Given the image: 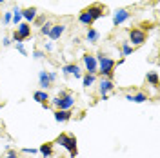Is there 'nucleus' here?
I'll return each mask as SVG.
<instances>
[{"mask_svg":"<svg viewBox=\"0 0 160 158\" xmlns=\"http://www.w3.org/2000/svg\"><path fill=\"white\" fill-rule=\"evenodd\" d=\"M84 11H86V13H88V15L91 17V20H93V22H95L97 18H102V17L106 15V13H104V7H102V6H98V4H95V6H89L88 9H84Z\"/></svg>","mask_w":160,"mask_h":158,"instance_id":"0eeeda50","label":"nucleus"},{"mask_svg":"<svg viewBox=\"0 0 160 158\" xmlns=\"http://www.w3.org/2000/svg\"><path fill=\"white\" fill-rule=\"evenodd\" d=\"M2 2H4V0H0V4H2Z\"/></svg>","mask_w":160,"mask_h":158,"instance_id":"473e14b6","label":"nucleus"},{"mask_svg":"<svg viewBox=\"0 0 160 158\" xmlns=\"http://www.w3.org/2000/svg\"><path fill=\"white\" fill-rule=\"evenodd\" d=\"M82 84H84V87H91V86L95 84V75H86V77H82Z\"/></svg>","mask_w":160,"mask_h":158,"instance_id":"4be33fe9","label":"nucleus"},{"mask_svg":"<svg viewBox=\"0 0 160 158\" xmlns=\"http://www.w3.org/2000/svg\"><path fill=\"white\" fill-rule=\"evenodd\" d=\"M71 118V111H64V109H57L55 111V120L57 122H68Z\"/></svg>","mask_w":160,"mask_h":158,"instance_id":"ddd939ff","label":"nucleus"},{"mask_svg":"<svg viewBox=\"0 0 160 158\" xmlns=\"http://www.w3.org/2000/svg\"><path fill=\"white\" fill-rule=\"evenodd\" d=\"M146 100H148V95H146V93L131 95V102H135V104H142V102H146Z\"/></svg>","mask_w":160,"mask_h":158,"instance_id":"6ab92c4d","label":"nucleus"},{"mask_svg":"<svg viewBox=\"0 0 160 158\" xmlns=\"http://www.w3.org/2000/svg\"><path fill=\"white\" fill-rule=\"evenodd\" d=\"M22 18H26L28 22H33L37 18V7H26L22 9Z\"/></svg>","mask_w":160,"mask_h":158,"instance_id":"4468645a","label":"nucleus"},{"mask_svg":"<svg viewBox=\"0 0 160 158\" xmlns=\"http://www.w3.org/2000/svg\"><path fill=\"white\" fill-rule=\"evenodd\" d=\"M66 31V26L64 24H57V26H51V31H49V38L51 40H58Z\"/></svg>","mask_w":160,"mask_h":158,"instance_id":"9d476101","label":"nucleus"},{"mask_svg":"<svg viewBox=\"0 0 160 158\" xmlns=\"http://www.w3.org/2000/svg\"><path fill=\"white\" fill-rule=\"evenodd\" d=\"M4 158H18V155H17V151H9Z\"/></svg>","mask_w":160,"mask_h":158,"instance_id":"c85d7f7f","label":"nucleus"},{"mask_svg":"<svg viewBox=\"0 0 160 158\" xmlns=\"http://www.w3.org/2000/svg\"><path fill=\"white\" fill-rule=\"evenodd\" d=\"M97 62H98V71L102 77H106V78H111L113 77V67H115V60L109 58L108 55H104V53H98L97 57Z\"/></svg>","mask_w":160,"mask_h":158,"instance_id":"f257e3e1","label":"nucleus"},{"mask_svg":"<svg viewBox=\"0 0 160 158\" xmlns=\"http://www.w3.org/2000/svg\"><path fill=\"white\" fill-rule=\"evenodd\" d=\"M37 24H44V17H38L37 18Z\"/></svg>","mask_w":160,"mask_h":158,"instance_id":"2f4dec72","label":"nucleus"},{"mask_svg":"<svg viewBox=\"0 0 160 158\" xmlns=\"http://www.w3.org/2000/svg\"><path fill=\"white\" fill-rule=\"evenodd\" d=\"M84 66H86L88 75H95L98 71V62H97L95 57H91V55H84Z\"/></svg>","mask_w":160,"mask_h":158,"instance_id":"39448f33","label":"nucleus"},{"mask_svg":"<svg viewBox=\"0 0 160 158\" xmlns=\"http://www.w3.org/2000/svg\"><path fill=\"white\" fill-rule=\"evenodd\" d=\"M49 31H51V22H46V24H42V27H40V33H42L44 37H49Z\"/></svg>","mask_w":160,"mask_h":158,"instance_id":"b1692460","label":"nucleus"},{"mask_svg":"<svg viewBox=\"0 0 160 158\" xmlns=\"http://www.w3.org/2000/svg\"><path fill=\"white\" fill-rule=\"evenodd\" d=\"M48 75H49V80H51V84H53V82L57 80V73H55V71H51V73H48Z\"/></svg>","mask_w":160,"mask_h":158,"instance_id":"c756f323","label":"nucleus"},{"mask_svg":"<svg viewBox=\"0 0 160 158\" xmlns=\"http://www.w3.org/2000/svg\"><path fill=\"white\" fill-rule=\"evenodd\" d=\"M62 71H64V75H75V78H80L82 77L80 75V67L77 64H68V66L62 67Z\"/></svg>","mask_w":160,"mask_h":158,"instance_id":"9b49d317","label":"nucleus"},{"mask_svg":"<svg viewBox=\"0 0 160 158\" xmlns=\"http://www.w3.org/2000/svg\"><path fill=\"white\" fill-rule=\"evenodd\" d=\"M57 144L68 149V151H69V155H71V158H75L77 155H78V149H77V138H75V136H69V135H60L58 138H57Z\"/></svg>","mask_w":160,"mask_h":158,"instance_id":"f03ea898","label":"nucleus"},{"mask_svg":"<svg viewBox=\"0 0 160 158\" xmlns=\"http://www.w3.org/2000/svg\"><path fill=\"white\" fill-rule=\"evenodd\" d=\"M22 151L28 153V155H37V153H38V149H35V147H24Z\"/></svg>","mask_w":160,"mask_h":158,"instance_id":"a878e982","label":"nucleus"},{"mask_svg":"<svg viewBox=\"0 0 160 158\" xmlns=\"http://www.w3.org/2000/svg\"><path fill=\"white\" fill-rule=\"evenodd\" d=\"M11 13H13L11 22H13V24H20V20H22V9H20V7H15Z\"/></svg>","mask_w":160,"mask_h":158,"instance_id":"412c9836","label":"nucleus"},{"mask_svg":"<svg viewBox=\"0 0 160 158\" xmlns=\"http://www.w3.org/2000/svg\"><path fill=\"white\" fill-rule=\"evenodd\" d=\"M53 104L58 109L69 111V109L75 106V96H73V93H60L57 98H53Z\"/></svg>","mask_w":160,"mask_h":158,"instance_id":"7ed1b4c3","label":"nucleus"},{"mask_svg":"<svg viewBox=\"0 0 160 158\" xmlns=\"http://www.w3.org/2000/svg\"><path fill=\"white\" fill-rule=\"evenodd\" d=\"M33 57H35V58H44V57H46V55H44V53H42V51H33Z\"/></svg>","mask_w":160,"mask_h":158,"instance_id":"cd10ccee","label":"nucleus"},{"mask_svg":"<svg viewBox=\"0 0 160 158\" xmlns=\"http://www.w3.org/2000/svg\"><path fill=\"white\" fill-rule=\"evenodd\" d=\"M4 46H6V47H9V46H11V38H4Z\"/></svg>","mask_w":160,"mask_h":158,"instance_id":"7c9ffc66","label":"nucleus"},{"mask_svg":"<svg viewBox=\"0 0 160 158\" xmlns=\"http://www.w3.org/2000/svg\"><path fill=\"white\" fill-rule=\"evenodd\" d=\"M129 42L133 46H142L146 42V33L142 29H131L129 31Z\"/></svg>","mask_w":160,"mask_h":158,"instance_id":"20e7f679","label":"nucleus"},{"mask_svg":"<svg viewBox=\"0 0 160 158\" xmlns=\"http://www.w3.org/2000/svg\"><path fill=\"white\" fill-rule=\"evenodd\" d=\"M131 53H133V46H131L129 42H124V44H122V55L128 57V55H131Z\"/></svg>","mask_w":160,"mask_h":158,"instance_id":"5701e85b","label":"nucleus"},{"mask_svg":"<svg viewBox=\"0 0 160 158\" xmlns=\"http://www.w3.org/2000/svg\"><path fill=\"white\" fill-rule=\"evenodd\" d=\"M113 87H115V84L111 82V78H102V80H100V87H98L100 89V95H108Z\"/></svg>","mask_w":160,"mask_h":158,"instance_id":"f8f14e48","label":"nucleus"},{"mask_svg":"<svg viewBox=\"0 0 160 158\" xmlns=\"http://www.w3.org/2000/svg\"><path fill=\"white\" fill-rule=\"evenodd\" d=\"M78 22H80V24H84V26H91V24H93V20H91V17L88 15V13H86V11H82V13H80Z\"/></svg>","mask_w":160,"mask_h":158,"instance_id":"a211bd4d","label":"nucleus"},{"mask_svg":"<svg viewBox=\"0 0 160 158\" xmlns=\"http://www.w3.org/2000/svg\"><path fill=\"white\" fill-rule=\"evenodd\" d=\"M17 49H18L20 53H22V55H24V57H26V55H28V51H26V47H24V44H22V42H17Z\"/></svg>","mask_w":160,"mask_h":158,"instance_id":"393cba45","label":"nucleus"},{"mask_svg":"<svg viewBox=\"0 0 160 158\" xmlns=\"http://www.w3.org/2000/svg\"><path fill=\"white\" fill-rule=\"evenodd\" d=\"M38 86L42 87V91H48L51 87V80H49L48 71H40L38 73Z\"/></svg>","mask_w":160,"mask_h":158,"instance_id":"6e6552de","label":"nucleus"},{"mask_svg":"<svg viewBox=\"0 0 160 158\" xmlns=\"http://www.w3.org/2000/svg\"><path fill=\"white\" fill-rule=\"evenodd\" d=\"M33 98L37 100L38 104H48V100H49V96H48V91H37L35 95H33Z\"/></svg>","mask_w":160,"mask_h":158,"instance_id":"2eb2a0df","label":"nucleus"},{"mask_svg":"<svg viewBox=\"0 0 160 158\" xmlns=\"http://www.w3.org/2000/svg\"><path fill=\"white\" fill-rule=\"evenodd\" d=\"M100 38V33L95 27H89L88 29V42H91V44H95V42H98Z\"/></svg>","mask_w":160,"mask_h":158,"instance_id":"f3484780","label":"nucleus"},{"mask_svg":"<svg viewBox=\"0 0 160 158\" xmlns=\"http://www.w3.org/2000/svg\"><path fill=\"white\" fill-rule=\"evenodd\" d=\"M129 17H131V13L128 9H124V7H122V9H117L113 13V24H115V26H120V24H124Z\"/></svg>","mask_w":160,"mask_h":158,"instance_id":"423d86ee","label":"nucleus"},{"mask_svg":"<svg viewBox=\"0 0 160 158\" xmlns=\"http://www.w3.org/2000/svg\"><path fill=\"white\" fill-rule=\"evenodd\" d=\"M146 78H148V82H149L153 87H157V86H158V73H155V71H153V73H148V77H146Z\"/></svg>","mask_w":160,"mask_h":158,"instance_id":"aec40b11","label":"nucleus"},{"mask_svg":"<svg viewBox=\"0 0 160 158\" xmlns=\"http://www.w3.org/2000/svg\"><path fill=\"white\" fill-rule=\"evenodd\" d=\"M15 33H17V37H18L20 40L28 38V37H31V26L28 24V22H24V24L18 26V29L15 31Z\"/></svg>","mask_w":160,"mask_h":158,"instance_id":"1a4fd4ad","label":"nucleus"},{"mask_svg":"<svg viewBox=\"0 0 160 158\" xmlns=\"http://www.w3.org/2000/svg\"><path fill=\"white\" fill-rule=\"evenodd\" d=\"M38 151L42 153V156L44 158H49L51 155H53V144H42Z\"/></svg>","mask_w":160,"mask_h":158,"instance_id":"dca6fc26","label":"nucleus"},{"mask_svg":"<svg viewBox=\"0 0 160 158\" xmlns=\"http://www.w3.org/2000/svg\"><path fill=\"white\" fill-rule=\"evenodd\" d=\"M11 18H13V13H11V11L9 13H6V15H4V24H9Z\"/></svg>","mask_w":160,"mask_h":158,"instance_id":"bb28decb","label":"nucleus"}]
</instances>
